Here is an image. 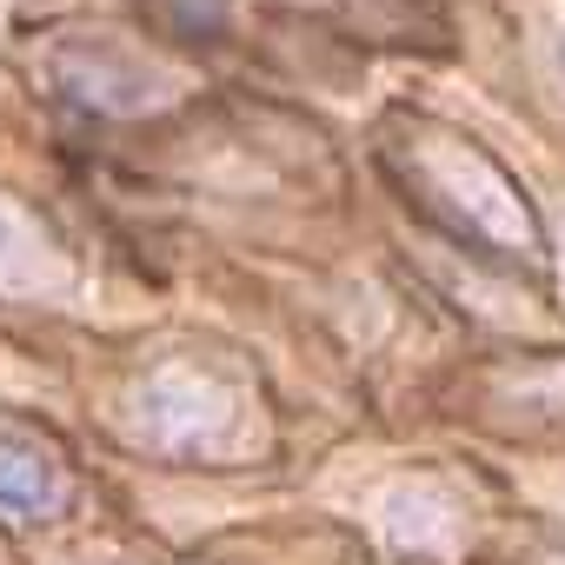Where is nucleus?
I'll return each instance as SVG.
<instances>
[{"instance_id":"1","label":"nucleus","mask_w":565,"mask_h":565,"mask_svg":"<svg viewBox=\"0 0 565 565\" xmlns=\"http://www.w3.org/2000/svg\"><path fill=\"white\" fill-rule=\"evenodd\" d=\"M406 180L419 193V206L433 220H446L459 239L499 253V259H532L539 253V226L525 193L466 140L452 134H413L406 147Z\"/></svg>"},{"instance_id":"5","label":"nucleus","mask_w":565,"mask_h":565,"mask_svg":"<svg viewBox=\"0 0 565 565\" xmlns=\"http://www.w3.org/2000/svg\"><path fill=\"white\" fill-rule=\"evenodd\" d=\"M47 266H54L47 233L28 213H14L8 200H0V294H34Z\"/></svg>"},{"instance_id":"3","label":"nucleus","mask_w":565,"mask_h":565,"mask_svg":"<svg viewBox=\"0 0 565 565\" xmlns=\"http://www.w3.org/2000/svg\"><path fill=\"white\" fill-rule=\"evenodd\" d=\"M54 81L100 114H140L153 100H167V74H153L140 54H127L120 41H74L54 54Z\"/></svg>"},{"instance_id":"4","label":"nucleus","mask_w":565,"mask_h":565,"mask_svg":"<svg viewBox=\"0 0 565 565\" xmlns=\"http://www.w3.org/2000/svg\"><path fill=\"white\" fill-rule=\"evenodd\" d=\"M61 505V472L54 459L28 452V446H0V519L8 525H34Z\"/></svg>"},{"instance_id":"2","label":"nucleus","mask_w":565,"mask_h":565,"mask_svg":"<svg viewBox=\"0 0 565 565\" xmlns=\"http://www.w3.org/2000/svg\"><path fill=\"white\" fill-rule=\"evenodd\" d=\"M239 426V399L193 366H167L140 393V433L167 452H220Z\"/></svg>"}]
</instances>
